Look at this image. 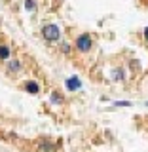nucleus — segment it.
Masks as SVG:
<instances>
[{
	"instance_id": "1",
	"label": "nucleus",
	"mask_w": 148,
	"mask_h": 152,
	"mask_svg": "<svg viewBox=\"0 0 148 152\" xmlns=\"http://www.w3.org/2000/svg\"><path fill=\"white\" fill-rule=\"evenodd\" d=\"M42 34H44L46 40H59L61 31H59V27H57V25H46L44 31H42Z\"/></svg>"
},
{
	"instance_id": "2",
	"label": "nucleus",
	"mask_w": 148,
	"mask_h": 152,
	"mask_svg": "<svg viewBox=\"0 0 148 152\" xmlns=\"http://www.w3.org/2000/svg\"><path fill=\"white\" fill-rule=\"evenodd\" d=\"M76 48H78L80 51H89V50H91V38H89V34L78 36V40H76Z\"/></svg>"
},
{
	"instance_id": "3",
	"label": "nucleus",
	"mask_w": 148,
	"mask_h": 152,
	"mask_svg": "<svg viewBox=\"0 0 148 152\" xmlns=\"http://www.w3.org/2000/svg\"><path fill=\"white\" fill-rule=\"evenodd\" d=\"M66 88H69L70 91H72V89H78L80 88V80L78 78H69L66 80Z\"/></svg>"
},
{
	"instance_id": "4",
	"label": "nucleus",
	"mask_w": 148,
	"mask_h": 152,
	"mask_svg": "<svg viewBox=\"0 0 148 152\" xmlns=\"http://www.w3.org/2000/svg\"><path fill=\"white\" fill-rule=\"evenodd\" d=\"M25 89H27L28 93H38V89H40V88H38L36 82H27L25 84Z\"/></svg>"
},
{
	"instance_id": "5",
	"label": "nucleus",
	"mask_w": 148,
	"mask_h": 152,
	"mask_svg": "<svg viewBox=\"0 0 148 152\" xmlns=\"http://www.w3.org/2000/svg\"><path fill=\"white\" fill-rule=\"evenodd\" d=\"M9 57V50L6 46H0V59H8Z\"/></svg>"
},
{
	"instance_id": "6",
	"label": "nucleus",
	"mask_w": 148,
	"mask_h": 152,
	"mask_svg": "<svg viewBox=\"0 0 148 152\" xmlns=\"http://www.w3.org/2000/svg\"><path fill=\"white\" fill-rule=\"evenodd\" d=\"M25 8L28 10V12H32V10L36 8V2H34V0H27V2H25Z\"/></svg>"
},
{
	"instance_id": "7",
	"label": "nucleus",
	"mask_w": 148,
	"mask_h": 152,
	"mask_svg": "<svg viewBox=\"0 0 148 152\" xmlns=\"http://www.w3.org/2000/svg\"><path fill=\"white\" fill-rule=\"evenodd\" d=\"M8 69H9V70H13V72H17V70H19V61H12Z\"/></svg>"
},
{
	"instance_id": "8",
	"label": "nucleus",
	"mask_w": 148,
	"mask_h": 152,
	"mask_svg": "<svg viewBox=\"0 0 148 152\" xmlns=\"http://www.w3.org/2000/svg\"><path fill=\"white\" fill-rule=\"evenodd\" d=\"M51 101H53V103H61V101H63V97H61L59 93H53V97H51Z\"/></svg>"
},
{
	"instance_id": "9",
	"label": "nucleus",
	"mask_w": 148,
	"mask_h": 152,
	"mask_svg": "<svg viewBox=\"0 0 148 152\" xmlns=\"http://www.w3.org/2000/svg\"><path fill=\"white\" fill-rule=\"evenodd\" d=\"M122 70H116V72H114V78H116V80H122Z\"/></svg>"
},
{
	"instance_id": "10",
	"label": "nucleus",
	"mask_w": 148,
	"mask_h": 152,
	"mask_svg": "<svg viewBox=\"0 0 148 152\" xmlns=\"http://www.w3.org/2000/svg\"><path fill=\"white\" fill-rule=\"evenodd\" d=\"M144 36H146V40H148V27H146V31H144Z\"/></svg>"
}]
</instances>
